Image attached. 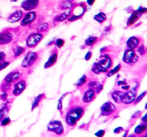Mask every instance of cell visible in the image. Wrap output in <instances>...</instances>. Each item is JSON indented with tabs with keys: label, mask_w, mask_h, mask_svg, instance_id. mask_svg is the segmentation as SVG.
<instances>
[{
	"label": "cell",
	"mask_w": 147,
	"mask_h": 137,
	"mask_svg": "<svg viewBox=\"0 0 147 137\" xmlns=\"http://www.w3.org/2000/svg\"><path fill=\"white\" fill-rule=\"evenodd\" d=\"M42 52V50H39L36 52H30L26 55L21 63V68L26 74L31 73L40 63Z\"/></svg>",
	"instance_id": "6da1fadb"
},
{
	"label": "cell",
	"mask_w": 147,
	"mask_h": 137,
	"mask_svg": "<svg viewBox=\"0 0 147 137\" xmlns=\"http://www.w3.org/2000/svg\"><path fill=\"white\" fill-rule=\"evenodd\" d=\"M97 62L94 63L92 68V71L96 74L100 73H106L113 65L112 60L107 55H103Z\"/></svg>",
	"instance_id": "7a4b0ae2"
},
{
	"label": "cell",
	"mask_w": 147,
	"mask_h": 137,
	"mask_svg": "<svg viewBox=\"0 0 147 137\" xmlns=\"http://www.w3.org/2000/svg\"><path fill=\"white\" fill-rule=\"evenodd\" d=\"M27 86L26 77L24 76L18 80L11 84L10 90L7 92L8 96H19L25 90Z\"/></svg>",
	"instance_id": "3957f363"
},
{
	"label": "cell",
	"mask_w": 147,
	"mask_h": 137,
	"mask_svg": "<svg viewBox=\"0 0 147 137\" xmlns=\"http://www.w3.org/2000/svg\"><path fill=\"white\" fill-rule=\"evenodd\" d=\"M44 37V33L38 32L31 33L26 38V47L28 48H35L40 43Z\"/></svg>",
	"instance_id": "277c9868"
},
{
	"label": "cell",
	"mask_w": 147,
	"mask_h": 137,
	"mask_svg": "<svg viewBox=\"0 0 147 137\" xmlns=\"http://www.w3.org/2000/svg\"><path fill=\"white\" fill-rule=\"evenodd\" d=\"M27 74L20 68H16L10 72L5 77L3 82L7 84H12L24 76H26Z\"/></svg>",
	"instance_id": "5b68a950"
},
{
	"label": "cell",
	"mask_w": 147,
	"mask_h": 137,
	"mask_svg": "<svg viewBox=\"0 0 147 137\" xmlns=\"http://www.w3.org/2000/svg\"><path fill=\"white\" fill-rule=\"evenodd\" d=\"M138 59V56L135 50L128 49L125 51L123 60L125 63L132 65L137 62Z\"/></svg>",
	"instance_id": "8992f818"
},
{
	"label": "cell",
	"mask_w": 147,
	"mask_h": 137,
	"mask_svg": "<svg viewBox=\"0 0 147 137\" xmlns=\"http://www.w3.org/2000/svg\"><path fill=\"white\" fill-rule=\"evenodd\" d=\"M47 128L49 132L55 133L57 135H60L64 133V128L62 123L60 121H51L47 126Z\"/></svg>",
	"instance_id": "52a82bcc"
},
{
	"label": "cell",
	"mask_w": 147,
	"mask_h": 137,
	"mask_svg": "<svg viewBox=\"0 0 147 137\" xmlns=\"http://www.w3.org/2000/svg\"><path fill=\"white\" fill-rule=\"evenodd\" d=\"M85 110L82 107L77 106L71 108L67 113L66 117L74 118L77 121L81 119L84 115Z\"/></svg>",
	"instance_id": "ba28073f"
},
{
	"label": "cell",
	"mask_w": 147,
	"mask_h": 137,
	"mask_svg": "<svg viewBox=\"0 0 147 137\" xmlns=\"http://www.w3.org/2000/svg\"><path fill=\"white\" fill-rule=\"evenodd\" d=\"M36 12L31 11L26 14L20 22V25L23 27H26L32 24L37 18Z\"/></svg>",
	"instance_id": "9c48e42d"
},
{
	"label": "cell",
	"mask_w": 147,
	"mask_h": 137,
	"mask_svg": "<svg viewBox=\"0 0 147 137\" xmlns=\"http://www.w3.org/2000/svg\"><path fill=\"white\" fill-rule=\"evenodd\" d=\"M14 36L11 31L7 30L0 32V46L7 45L13 41Z\"/></svg>",
	"instance_id": "30bf717a"
},
{
	"label": "cell",
	"mask_w": 147,
	"mask_h": 137,
	"mask_svg": "<svg viewBox=\"0 0 147 137\" xmlns=\"http://www.w3.org/2000/svg\"><path fill=\"white\" fill-rule=\"evenodd\" d=\"M137 92V90H135L124 93L121 97L120 103L124 104H129L133 102L136 99Z\"/></svg>",
	"instance_id": "8fae6325"
},
{
	"label": "cell",
	"mask_w": 147,
	"mask_h": 137,
	"mask_svg": "<svg viewBox=\"0 0 147 137\" xmlns=\"http://www.w3.org/2000/svg\"><path fill=\"white\" fill-rule=\"evenodd\" d=\"M39 4V0H24L21 4V7L26 11L36 9Z\"/></svg>",
	"instance_id": "7c38bea8"
},
{
	"label": "cell",
	"mask_w": 147,
	"mask_h": 137,
	"mask_svg": "<svg viewBox=\"0 0 147 137\" xmlns=\"http://www.w3.org/2000/svg\"><path fill=\"white\" fill-rule=\"evenodd\" d=\"M116 107L110 101L104 104L100 108L101 115L109 116L116 110Z\"/></svg>",
	"instance_id": "4fadbf2b"
},
{
	"label": "cell",
	"mask_w": 147,
	"mask_h": 137,
	"mask_svg": "<svg viewBox=\"0 0 147 137\" xmlns=\"http://www.w3.org/2000/svg\"><path fill=\"white\" fill-rule=\"evenodd\" d=\"M58 58V50L55 47L51 52L50 56L48 59V61L44 65V68L48 69L51 67L53 66L57 61Z\"/></svg>",
	"instance_id": "5bb4252c"
},
{
	"label": "cell",
	"mask_w": 147,
	"mask_h": 137,
	"mask_svg": "<svg viewBox=\"0 0 147 137\" xmlns=\"http://www.w3.org/2000/svg\"><path fill=\"white\" fill-rule=\"evenodd\" d=\"M26 51V47H22L19 45H14L12 48V55L10 57L9 59L13 61L20 57L21 55H24Z\"/></svg>",
	"instance_id": "9a60e30c"
},
{
	"label": "cell",
	"mask_w": 147,
	"mask_h": 137,
	"mask_svg": "<svg viewBox=\"0 0 147 137\" xmlns=\"http://www.w3.org/2000/svg\"><path fill=\"white\" fill-rule=\"evenodd\" d=\"M24 13L20 10H17L11 14L7 19V22L11 23L20 21L23 17Z\"/></svg>",
	"instance_id": "2e32d148"
},
{
	"label": "cell",
	"mask_w": 147,
	"mask_h": 137,
	"mask_svg": "<svg viewBox=\"0 0 147 137\" xmlns=\"http://www.w3.org/2000/svg\"><path fill=\"white\" fill-rule=\"evenodd\" d=\"M140 38L136 37H131L128 39L126 42L127 48L129 49H136L140 45Z\"/></svg>",
	"instance_id": "e0dca14e"
},
{
	"label": "cell",
	"mask_w": 147,
	"mask_h": 137,
	"mask_svg": "<svg viewBox=\"0 0 147 137\" xmlns=\"http://www.w3.org/2000/svg\"><path fill=\"white\" fill-rule=\"evenodd\" d=\"M96 96V93L92 89H90L86 91L82 98V101L85 103H90L92 102Z\"/></svg>",
	"instance_id": "ac0fdd59"
},
{
	"label": "cell",
	"mask_w": 147,
	"mask_h": 137,
	"mask_svg": "<svg viewBox=\"0 0 147 137\" xmlns=\"http://www.w3.org/2000/svg\"><path fill=\"white\" fill-rule=\"evenodd\" d=\"M88 88L92 89L96 92V94H98L103 90V85L100 84L99 82L96 81H90L87 84Z\"/></svg>",
	"instance_id": "d6986e66"
},
{
	"label": "cell",
	"mask_w": 147,
	"mask_h": 137,
	"mask_svg": "<svg viewBox=\"0 0 147 137\" xmlns=\"http://www.w3.org/2000/svg\"><path fill=\"white\" fill-rule=\"evenodd\" d=\"M142 14L138 11L134 12L127 20V25L131 26L134 24L141 17Z\"/></svg>",
	"instance_id": "ffe728a7"
},
{
	"label": "cell",
	"mask_w": 147,
	"mask_h": 137,
	"mask_svg": "<svg viewBox=\"0 0 147 137\" xmlns=\"http://www.w3.org/2000/svg\"><path fill=\"white\" fill-rule=\"evenodd\" d=\"M46 98V95L45 93L40 94L37 96L33 100L32 104V111H33L35 108H37L39 106L40 103L44 100Z\"/></svg>",
	"instance_id": "44dd1931"
},
{
	"label": "cell",
	"mask_w": 147,
	"mask_h": 137,
	"mask_svg": "<svg viewBox=\"0 0 147 137\" xmlns=\"http://www.w3.org/2000/svg\"><path fill=\"white\" fill-rule=\"evenodd\" d=\"M147 129V123H141L136 128L135 133L137 134H142L146 132Z\"/></svg>",
	"instance_id": "7402d4cb"
},
{
	"label": "cell",
	"mask_w": 147,
	"mask_h": 137,
	"mask_svg": "<svg viewBox=\"0 0 147 137\" xmlns=\"http://www.w3.org/2000/svg\"><path fill=\"white\" fill-rule=\"evenodd\" d=\"M70 13V10H67L59 16H57L55 18V21L56 22H62L67 19Z\"/></svg>",
	"instance_id": "603a6c76"
},
{
	"label": "cell",
	"mask_w": 147,
	"mask_h": 137,
	"mask_svg": "<svg viewBox=\"0 0 147 137\" xmlns=\"http://www.w3.org/2000/svg\"><path fill=\"white\" fill-rule=\"evenodd\" d=\"M37 32L44 33L47 32L49 30V25L47 23H43L41 24L38 27Z\"/></svg>",
	"instance_id": "cb8c5ba5"
},
{
	"label": "cell",
	"mask_w": 147,
	"mask_h": 137,
	"mask_svg": "<svg viewBox=\"0 0 147 137\" xmlns=\"http://www.w3.org/2000/svg\"><path fill=\"white\" fill-rule=\"evenodd\" d=\"M94 19L99 23H103L106 20V15L104 13L100 12L94 16Z\"/></svg>",
	"instance_id": "d4e9b609"
},
{
	"label": "cell",
	"mask_w": 147,
	"mask_h": 137,
	"mask_svg": "<svg viewBox=\"0 0 147 137\" xmlns=\"http://www.w3.org/2000/svg\"><path fill=\"white\" fill-rule=\"evenodd\" d=\"M98 38L97 37H90L85 41V44L88 46L91 47L94 45L98 41Z\"/></svg>",
	"instance_id": "484cf974"
},
{
	"label": "cell",
	"mask_w": 147,
	"mask_h": 137,
	"mask_svg": "<svg viewBox=\"0 0 147 137\" xmlns=\"http://www.w3.org/2000/svg\"><path fill=\"white\" fill-rule=\"evenodd\" d=\"M9 110L7 106H5L0 109V122L5 117L6 114H8Z\"/></svg>",
	"instance_id": "4316f807"
},
{
	"label": "cell",
	"mask_w": 147,
	"mask_h": 137,
	"mask_svg": "<svg viewBox=\"0 0 147 137\" xmlns=\"http://www.w3.org/2000/svg\"><path fill=\"white\" fill-rule=\"evenodd\" d=\"M87 82V78L85 75H83L82 77L78 80L76 84V86L78 87H82Z\"/></svg>",
	"instance_id": "83f0119b"
},
{
	"label": "cell",
	"mask_w": 147,
	"mask_h": 137,
	"mask_svg": "<svg viewBox=\"0 0 147 137\" xmlns=\"http://www.w3.org/2000/svg\"><path fill=\"white\" fill-rule=\"evenodd\" d=\"M121 68V65H120V64H119L114 69H113V70H112L111 71H110V72H108L107 74V77H111V76H113V75L117 73L120 70Z\"/></svg>",
	"instance_id": "f1b7e54d"
},
{
	"label": "cell",
	"mask_w": 147,
	"mask_h": 137,
	"mask_svg": "<svg viewBox=\"0 0 147 137\" xmlns=\"http://www.w3.org/2000/svg\"><path fill=\"white\" fill-rule=\"evenodd\" d=\"M13 61L11 60L8 59V60H6L3 63H1L0 64V71H2L3 69H5L6 67L8 66Z\"/></svg>",
	"instance_id": "f546056e"
},
{
	"label": "cell",
	"mask_w": 147,
	"mask_h": 137,
	"mask_svg": "<svg viewBox=\"0 0 147 137\" xmlns=\"http://www.w3.org/2000/svg\"><path fill=\"white\" fill-rule=\"evenodd\" d=\"M64 43H65V41L63 39L58 38V39H57L55 41L54 44H55L56 46L57 47L59 48H61L62 47H63Z\"/></svg>",
	"instance_id": "4dcf8cb0"
},
{
	"label": "cell",
	"mask_w": 147,
	"mask_h": 137,
	"mask_svg": "<svg viewBox=\"0 0 147 137\" xmlns=\"http://www.w3.org/2000/svg\"><path fill=\"white\" fill-rule=\"evenodd\" d=\"M11 119L9 117H5L1 122V126H6L9 125L11 122Z\"/></svg>",
	"instance_id": "1f68e13d"
},
{
	"label": "cell",
	"mask_w": 147,
	"mask_h": 137,
	"mask_svg": "<svg viewBox=\"0 0 147 137\" xmlns=\"http://www.w3.org/2000/svg\"><path fill=\"white\" fill-rule=\"evenodd\" d=\"M6 54L3 51H0V64L6 60Z\"/></svg>",
	"instance_id": "d6a6232c"
},
{
	"label": "cell",
	"mask_w": 147,
	"mask_h": 137,
	"mask_svg": "<svg viewBox=\"0 0 147 137\" xmlns=\"http://www.w3.org/2000/svg\"><path fill=\"white\" fill-rule=\"evenodd\" d=\"M72 3L69 1L67 2H65L63 3L62 5H61V8L63 9H68V8H71L72 7Z\"/></svg>",
	"instance_id": "836d02e7"
},
{
	"label": "cell",
	"mask_w": 147,
	"mask_h": 137,
	"mask_svg": "<svg viewBox=\"0 0 147 137\" xmlns=\"http://www.w3.org/2000/svg\"><path fill=\"white\" fill-rule=\"evenodd\" d=\"M146 93H147V92L146 91L142 92V93L136 98V99L135 100V103H134L135 104H137L138 102H139L142 100V99L146 95Z\"/></svg>",
	"instance_id": "e575fe53"
},
{
	"label": "cell",
	"mask_w": 147,
	"mask_h": 137,
	"mask_svg": "<svg viewBox=\"0 0 147 137\" xmlns=\"http://www.w3.org/2000/svg\"><path fill=\"white\" fill-rule=\"evenodd\" d=\"M138 47V49L137 51L139 53V54L141 55H143L144 54L146 51H145V49H144V45H139Z\"/></svg>",
	"instance_id": "d590c367"
},
{
	"label": "cell",
	"mask_w": 147,
	"mask_h": 137,
	"mask_svg": "<svg viewBox=\"0 0 147 137\" xmlns=\"http://www.w3.org/2000/svg\"><path fill=\"white\" fill-rule=\"evenodd\" d=\"M105 134V131L104 130H100L95 133V135L98 137H103Z\"/></svg>",
	"instance_id": "8d00e7d4"
},
{
	"label": "cell",
	"mask_w": 147,
	"mask_h": 137,
	"mask_svg": "<svg viewBox=\"0 0 147 137\" xmlns=\"http://www.w3.org/2000/svg\"><path fill=\"white\" fill-rule=\"evenodd\" d=\"M8 96V94L7 92H3V94H1L0 96V98L3 101H5L7 100Z\"/></svg>",
	"instance_id": "74e56055"
},
{
	"label": "cell",
	"mask_w": 147,
	"mask_h": 137,
	"mask_svg": "<svg viewBox=\"0 0 147 137\" xmlns=\"http://www.w3.org/2000/svg\"><path fill=\"white\" fill-rule=\"evenodd\" d=\"M92 52L91 51H88L87 53L86 54V56H85V59L86 61L90 60L91 58H92Z\"/></svg>",
	"instance_id": "f35d334b"
},
{
	"label": "cell",
	"mask_w": 147,
	"mask_h": 137,
	"mask_svg": "<svg viewBox=\"0 0 147 137\" xmlns=\"http://www.w3.org/2000/svg\"><path fill=\"white\" fill-rule=\"evenodd\" d=\"M123 131V128L121 127H118L117 128H116L114 130V133L115 134H119L121 132Z\"/></svg>",
	"instance_id": "ab89813d"
},
{
	"label": "cell",
	"mask_w": 147,
	"mask_h": 137,
	"mask_svg": "<svg viewBox=\"0 0 147 137\" xmlns=\"http://www.w3.org/2000/svg\"><path fill=\"white\" fill-rule=\"evenodd\" d=\"M138 11L140 12L141 14H142V13H145V12H146L147 8H145V7H140L138 8Z\"/></svg>",
	"instance_id": "60d3db41"
},
{
	"label": "cell",
	"mask_w": 147,
	"mask_h": 137,
	"mask_svg": "<svg viewBox=\"0 0 147 137\" xmlns=\"http://www.w3.org/2000/svg\"><path fill=\"white\" fill-rule=\"evenodd\" d=\"M95 1V0H87V2L89 5L92 6L93 5Z\"/></svg>",
	"instance_id": "b9f144b4"
},
{
	"label": "cell",
	"mask_w": 147,
	"mask_h": 137,
	"mask_svg": "<svg viewBox=\"0 0 147 137\" xmlns=\"http://www.w3.org/2000/svg\"><path fill=\"white\" fill-rule=\"evenodd\" d=\"M147 114L142 119V121L144 123H147Z\"/></svg>",
	"instance_id": "7bdbcfd3"
},
{
	"label": "cell",
	"mask_w": 147,
	"mask_h": 137,
	"mask_svg": "<svg viewBox=\"0 0 147 137\" xmlns=\"http://www.w3.org/2000/svg\"><path fill=\"white\" fill-rule=\"evenodd\" d=\"M11 2H17L18 0H10Z\"/></svg>",
	"instance_id": "ee69618b"
},
{
	"label": "cell",
	"mask_w": 147,
	"mask_h": 137,
	"mask_svg": "<svg viewBox=\"0 0 147 137\" xmlns=\"http://www.w3.org/2000/svg\"><path fill=\"white\" fill-rule=\"evenodd\" d=\"M1 15H0V18H1Z\"/></svg>",
	"instance_id": "f6af8a7d"
}]
</instances>
